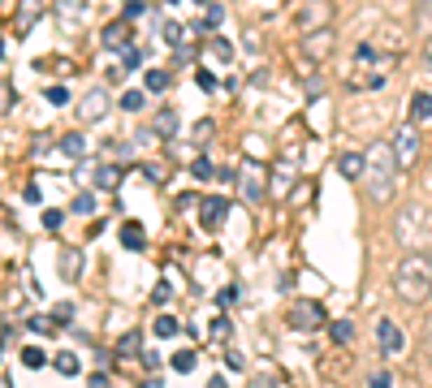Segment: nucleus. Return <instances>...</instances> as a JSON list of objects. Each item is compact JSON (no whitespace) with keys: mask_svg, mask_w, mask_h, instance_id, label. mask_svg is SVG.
Masks as SVG:
<instances>
[{"mask_svg":"<svg viewBox=\"0 0 432 388\" xmlns=\"http://www.w3.org/2000/svg\"><path fill=\"white\" fill-rule=\"evenodd\" d=\"M398 173H402V164H398V155H393V147L389 143H372L368 151H363V194L372 199V203H389L393 199V190H398Z\"/></svg>","mask_w":432,"mask_h":388,"instance_id":"obj_1","label":"nucleus"},{"mask_svg":"<svg viewBox=\"0 0 432 388\" xmlns=\"http://www.w3.org/2000/svg\"><path fill=\"white\" fill-rule=\"evenodd\" d=\"M393 294L402 302H411V306H419V302L432 298V254L415 250V254L398 259V268H393Z\"/></svg>","mask_w":432,"mask_h":388,"instance_id":"obj_2","label":"nucleus"},{"mask_svg":"<svg viewBox=\"0 0 432 388\" xmlns=\"http://www.w3.org/2000/svg\"><path fill=\"white\" fill-rule=\"evenodd\" d=\"M328 22H333V0H302L298 13H294L298 35H316V31H324Z\"/></svg>","mask_w":432,"mask_h":388,"instance_id":"obj_3","label":"nucleus"},{"mask_svg":"<svg viewBox=\"0 0 432 388\" xmlns=\"http://www.w3.org/2000/svg\"><path fill=\"white\" fill-rule=\"evenodd\" d=\"M286 324L298 328V332H316V328H324L328 319H324V306H320L316 298H294L290 310H286Z\"/></svg>","mask_w":432,"mask_h":388,"instance_id":"obj_4","label":"nucleus"},{"mask_svg":"<svg viewBox=\"0 0 432 388\" xmlns=\"http://www.w3.org/2000/svg\"><path fill=\"white\" fill-rule=\"evenodd\" d=\"M389 147H393V155H398V164H402V168H411V164L419 160V125H415V121L393 125Z\"/></svg>","mask_w":432,"mask_h":388,"instance_id":"obj_5","label":"nucleus"},{"mask_svg":"<svg viewBox=\"0 0 432 388\" xmlns=\"http://www.w3.org/2000/svg\"><path fill=\"white\" fill-rule=\"evenodd\" d=\"M238 190H242L246 203H264V199H268V168L256 164V160H246V164L238 168Z\"/></svg>","mask_w":432,"mask_h":388,"instance_id":"obj_6","label":"nucleus"},{"mask_svg":"<svg viewBox=\"0 0 432 388\" xmlns=\"http://www.w3.org/2000/svg\"><path fill=\"white\" fill-rule=\"evenodd\" d=\"M109 108H113V95L104 91V87H91L83 99H78V117L87 121V125H99L109 117Z\"/></svg>","mask_w":432,"mask_h":388,"instance_id":"obj_7","label":"nucleus"},{"mask_svg":"<svg viewBox=\"0 0 432 388\" xmlns=\"http://www.w3.org/2000/svg\"><path fill=\"white\" fill-rule=\"evenodd\" d=\"M376 345H380V354H385V358H398L402 345H406V332H402L393 319H376Z\"/></svg>","mask_w":432,"mask_h":388,"instance_id":"obj_8","label":"nucleus"},{"mask_svg":"<svg viewBox=\"0 0 432 388\" xmlns=\"http://www.w3.org/2000/svg\"><path fill=\"white\" fill-rule=\"evenodd\" d=\"M225 216H230V203H225V194H208L199 203V224L203 229H221Z\"/></svg>","mask_w":432,"mask_h":388,"instance_id":"obj_9","label":"nucleus"},{"mask_svg":"<svg viewBox=\"0 0 432 388\" xmlns=\"http://www.w3.org/2000/svg\"><path fill=\"white\" fill-rule=\"evenodd\" d=\"M294 173H298V164L286 155V160L268 173V194H272V199H286V194H290V186H294Z\"/></svg>","mask_w":432,"mask_h":388,"instance_id":"obj_10","label":"nucleus"},{"mask_svg":"<svg viewBox=\"0 0 432 388\" xmlns=\"http://www.w3.org/2000/svg\"><path fill=\"white\" fill-rule=\"evenodd\" d=\"M302 48H307L312 61H324L328 52H333V31L324 26V31H316V35H302Z\"/></svg>","mask_w":432,"mask_h":388,"instance_id":"obj_11","label":"nucleus"},{"mask_svg":"<svg viewBox=\"0 0 432 388\" xmlns=\"http://www.w3.org/2000/svg\"><path fill=\"white\" fill-rule=\"evenodd\" d=\"M125 43H130V17H121V22H109V26H104V48L121 52Z\"/></svg>","mask_w":432,"mask_h":388,"instance_id":"obj_12","label":"nucleus"},{"mask_svg":"<svg viewBox=\"0 0 432 388\" xmlns=\"http://www.w3.org/2000/svg\"><path fill=\"white\" fill-rule=\"evenodd\" d=\"M411 121H415V125H428V121H432V95H428V91H415V95H411Z\"/></svg>","mask_w":432,"mask_h":388,"instance_id":"obj_13","label":"nucleus"},{"mask_svg":"<svg viewBox=\"0 0 432 388\" xmlns=\"http://www.w3.org/2000/svg\"><path fill=\"white\" fill-rule=\"evenodd\" d=\"M151 134L173 138V134H177V113H173V108H160L156 117H151Z\"/></svg>","mask_w":432,"mask_h":388,"instance_id":"obj_14","label":"nucleus"},{"mask_svg":"<svg viewBox=\"0 0 432 388\" xmlns=\"http://www.w3.org/2000/svg\"><path fill=\"white\" fill-rule=\"evenodd\" d=\"M337 173H342V177H350V181H359V177H363V155H359V151L337 155Z\"/></svg>","mask_w":432,"mask_h":388,"instance_id":"obj_15","label":"nucleus"},{"mask_svg":"<svg viewBox=\"0 0 432 388\" xmlns=\"http://www.w3.org/2000/svg\"><path fill=\"white\" fill-rule=\"evenodd\" d=\"M415 35L432 39V0H419V5H415Z\"/></svg>","mask_w":432,"mask_h":388,"instance_id":"obj_16","label":"nucleus"},{"mask_svg":"<svg viewBox=\"0 0 432 388\" xmlns=\"http://www.w3.org/2000/svg\"><path fill=\"white\" fill-rule=\"evenodd\" d=\"M39 9H43V0H22V17H18V35H27L31 26L39 22Z\"/></svg>","mask_w":432,"mask_h":388,"instance_id":"obj_17","label":"nucleus"},{"mask_svg":"<svg viewBox=\"0 0 432 388\" xmlns=\"http://www.w3.org/2000/svg\"><path fill=\"white\" fill-rule=\"evenodd\" d=\"M117 358H143V336L139 332H125L117 341Z\"/></svg>","mask_w":432,"mask_h":388,"instance_id":"obj_18","label":"nucleus"},{"mask_svg":"<svg viewBox=\"0 0 432 388\" xmlns=\"http://www.w3.org/2000/svg\"><path fill=\"white\" fill-rule=\"evenodd\" d=\"M169 367H173L177 375H190V371L199 367V354H195V350H182V354H173V358H169Z\"/></svg>","mask_w":432,"mask_h":388,"instance_id":"obj_19","label":"nucleus"},{"mask_svg":"<svg viewBox=\"0 0 432 388\" xmlns=\"http://www.w3.org/2000/svg\"><path fill=\"white\" fill-rule=\"evenodd\" d=\"M117 181H121V168H117V164H99V168H95V186H99V190H117Z\"/></svg>","mask_w":432,"mask_h":388,"instance_id":"obj_20","label":"nucleus"},{"mask_svg":"<svg viewBox=\"0 0 432 388\" xmlns=\"http://www.w3.org/2000/svg\"><path fill=\"white\" fill-rule=\"evenodd\" d=\"M143 87H147L151 95L169 91V69H147V73H143Z\"/></svg>","mask_w":432,"mask_h":388,"instance_id":"obj_21","label":"nucleus"},{"mask_svg":"<svg viewBox=\"0 0 432 388\" xmlns=\"http://www.w3.org/2000/svg\"><path fill=\"white\" fill-rule=\"evenodd\" d=\"M121 246H125V250H143V229H139L134 220L121 224Z\"/></svg>","mask_w":432,"mask_h":388,"instance_id":"obj_22","label":"nucleus"},{"mask_svg":"<svg viewBox=\"0 0 432 388\" xmlns=\"http://www.w3.org/2000/svg\"><path fill=\"white\" fill-rule=\"evenodd\" d=\"M61 151L74 155V160H78V155H87V134H78V129H74V134H65V138H61Z\"/></svg>","mask_w":432,"mask_h":388,"instance_id":"obj_23","label":"nucleus"},{"mask_svg":"<svg viewBox=\"0 0 432 388\" xmlns=\"http://www.w3.org/2000/svg\"><path fill=\"white\" fill-rule=\"evenodd\" d=\"M53 362H57V371H61V375H78V371H83V362H78V354H69V350H61V354H57Z\"/></svg>","mask_w":432,"mask_h":388,"instance_id":"obj_24","label":"nucleus"},{"mask_svg":"<svg viewBox=\"0 0 432 388\" xmlns=\"http://www.w3.org/2000/svg\"><path fill=\"white\" fill-rule=\"evenodd\" d=\"M69 212H74V216H91V212H95V194H78V199L69 203Z\"/></svg>","mask_w":432,"mask_h":388,"instance_id":"obj_25","label":"nucleus"},{"mask_svg":"<svg viewBox=\"0 0 432 388\" xmlns=\"http://www.w3.org/2000/svg\"><path fill=\"white\" fill-rule=\"evenodd\" d=\"M43 362H48V358H43V350H35V345H27V350H22V367H31V371H39Z\"/></svg>","mask_w":432,"mask_h":388,"instance_id":"obj_26","label":"nucleus"},{"mask_svg":"<svg viewBox=\"0 0 432 388\" xmlns=\"http://www.w3.org/2000/svg\"><path fill=\"white\" fill-rule=\"evenodd\" d=\"M212 57L230 65V61H234V43H230V39H212Z\"/></svg>","mask_w":432,"mask_h":388,"instance_id":"obj_27","label":"nucleus"},{"mask_svg":"<svg viewBox=\"0 0 432 388\" xmlns=\"http://www.w3.org/2000/svg\"><path fill=\"white\" fill-rule=\"evenodd\" d=\"M143 103H147V95H143V91H125V95H121V108H125V113H139Z\"/></svg>","mask_w":432,"mask_h":388,"instance_id":"obj_28","label":"nucleus"},{"mask_svg":"<svg viewBox=\"0 0 432 388\" xmlns=\"http://www.w3.org/2000/svg\"><path fill=\"white\" fill-rule=\"evenodd\" d=\"M39 220H43V229H48V233H57V229L65 224V212H57V207H48V212H43Z\"/></svg>","mask_w":432,"mask_h":388,"instance_id":"obj_29","label":"nucleus"},{"mask_svg":"<svg viewBox=\"0 0 432 388\" xmlns=\"http://www.w3.org/2000/svg\"><path fill=\"white\" fill-rule=\"evenodd\" d=\"M43 99L53 103V108H61V103H69V91L65 87H43Z\"/></svg>","mask_w":432,"mask_h":388,"instance_id":"obj_30","label":"nucleus"},{"mask_svg":"<svg viewBox=\"0 0 432 388\" xmlns=\"http://www.w3.org/2000/svg\"><path fill=\"white\" fill-rule=\"evenodd\" d=\"M333 341H337V345H350V341H354V328H350L346 319H337V324H333Z\"/></svg>","mask_w":432,"mask_h":388,"instance_id":"obj_31","label":"nucleus"},{"mask_svg":"<svg viewBox=\"0 0 432 388\" xmlns=\"http://www.w3.org/2000/svg\"><path fill=\"white\" fill-rule=\"evenodd\" d=\"M230 332H234L230 315H221V319H212V336H216V341H230Z\"/></svg>","mask_w":432,"mask_h":388,"instance_id":"obj_32","label":"nucleus"},{"mask_svg":"<svg viewBox=\"0 0 432 388\" xmlns=\"http://www.w3.org/2000/svg\"><path fill=\"white\" fill-rule=\"evenodd\" d=\"M13 108V82H5V78H0V117H5Z\"/></svg>","mask_w":432,"mask_h":388,"instance_id":"obj_33","label":"nucleus"},{"mask_svg":"<svg viewBox=\"0 0 432 388\" xmlns=\"http://www.w3.org/2000/svg\"><path fill=\"white\" fill-rule=\"evenodd\" d=\"M156 336H177V319L173 315H156Z\"/></svg>","mask_w":432,"mask_h":388,"instance_id":"obj_34","label":"nucleus"},{"mask_svg":"<svg viewBox=\"0 0 432 388\" xmlns=\"http://www.w3.org/2000/svg\"><path fill=\"white\" fill-rule=\"evenodd\" d=\"M143 61V48H130V43H125V52H121V69H134Z\"/></svg>","mask_w":432,"mask_h":388,"instance_id":"obj_35","label":"nucleus"},{"mask_svg":"<svg viewBox=\"0 0 432 388\" xmlns=\"http://www.w3.org/2000/svg\"><path fill=\"white\" fill-rule=\"evenodd\" d=\"M368 388H393V375H389V371H372V375H368Z\"/></svg>","mask_w":432,"mask_h":388,"instance_id":"obj_36","label":"nucleus"},{"mask_svg":"<svg viewBox=\"0 0 432 388\" xmlns=\"http://www.w3.org/2000/svg\"><path fill=\"white\" fill-rule=\"evenodd\" d=\"M354 61H359V65H372V61H376V48H372V43H359V48H354Z\"/></svg>","mask_w":432,"mask_h":388,"instance_id":"obj_37","label":"nucleus"},{"mask_svg":"<svg viewBox=\"0 0 432 388\" xmlns=\"http://www.w3.org/2000/svg\"><path fill=\"white\" fill-rule=\"evenodd\" d=\"M195 82H199V91H216V78L208 69H195Z\"/></svg>","mask_w":432,"mask_h":388,"instance_id":"obj_38","label":"nucleus"},{"mask_svg":"<svg viewBox=\"0 0 432 388\" xmlns=\"http://www.w3.org/2000/svg\"><path fill=\"white\" fill-rule=\"evenodd\" d=\"M195 177H199V181L212 177V160H208V155H199V160H195Z\"/></svg>","mask_w":432,"mask_h":388,"instance_id":"obj_39","label":"nucleus"},{"mask_svg":"<svg viewBox=\"0 0 432 388\" xmlns=\"http://www.w3.org/2000/svg\"><path fill=\"white\" fill-rule=\"evenodd\" d=\"M61 268H65V276H78V254H74V250H65V259H61Z\"/></svg>","mask_w":432,"mask_h":388,"instance_id":"obj_40","label":"nucleus"},{"mask_svg":"<svg viewBox=\"0 0 432 388\" xmlns=\"http://www.w3.org/2000/svg\"><path fill=\"white\" fill-rule=\"evenodd\" d=\"M165 43H182V26L177 22H165Z\"/></svg>","mask_w":432,"mask_h":388,"instance_id":"obj_41","label":"nucleus"},{"mask_svg":"<svg viewBox=\"0 0 432 388\" xmlns=\"http://www.w3.org/2000/svg\"><path fill=\"white\" fill-rule=\"evenodd\" d=\"M169 294H173L169 285H156V294H151V302H156V306H165V302H169Z\"/></svg>","mask_w":432,"mask_h":388,"instance_id":"obj_42","label":"nucleus"},{"mask_svg":"<svg viewBox=\"0 0 432 388\" xmlns=\"http://www.w3.org/2000/svg\"><path fill=\"white\" fill-rule=\"evenodd\" d=\"M125 17H130V22L143 17V0H130V5H125Z\"/></svg>","mask_w":432,"mask_h":388,"instance_id":"obj_43","label":"nucleus"},{"mask_svg":"<svg viewBox=\"0 0 432 388\" xmlns=\"http://www.w3.org/2000/svg\"><path fill=\"white\" fill-rule=\"evenodd\" d=\"M87 388H109V375H104V371H95V375L87 380Z\"/></svg>","mask_w":432,"mask_h":388,"instance_id":"obj_44","label":"nucleus"},{"mask_svg":"<svg viewBox=\"0 0 432 388\" xmlns=\"http://www.w3.org/2000/svg\"><path fill=\"white\" fill-rule=\"evenodd\" d=\"M208 388H230V384H225L221 375H212V380H208Z\"/></svg>","mask_w":432,"mask_h":388,"instance_id":"obj_45","label":"nucleus"},{"mask_svg":"<svg viewBox=\"0 0 432 388\" xmlns=\"http://www.w3.org/2000/svg\"><path fill=\"white\" fill-rule=\"evenodd\" d=\"M143 388H165V384H160V375H156V380H147V384H143Z\"/></svg>","mask_w":432,"mask_h":388,"instance_id":"obj_46","label":"nucleus"},{"mask_svg":"<svg viewBox=\"0 0 432 388\" xmlns=\"http://www.w3.org/2000/svg\"><path fill=\"white\" fill-rule=\"evenodd\" d=\"M0 388H9V380H5V375H0Z\"/></svg>","mask_w":432,"mask_h":388,"instance_id":"obj_47","label":"nucleus"}]
</instances>
